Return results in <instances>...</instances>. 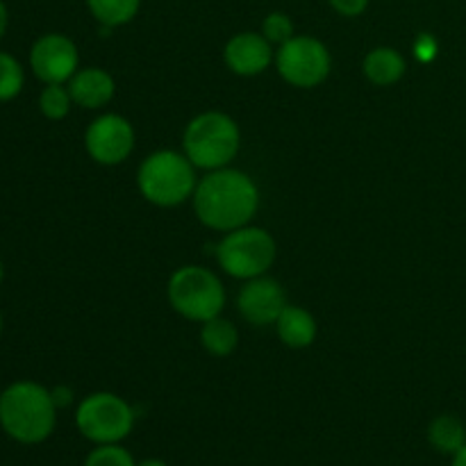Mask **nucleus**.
<instances>
[{
    "label": "nucleus",
    "mask_w": 466,
    "mask_h": 466,
    "mask_svg": "<svg viewBox=\"0 0 466 466\" xmlns=\"http://www.w3.org/2000/svg\"><path fill=\"white\" fill-rule=\"evenodd\" d=\"M82 466H137V462L121 444H100L86 455Z\"/></svg>",
    "instance_id": "412c9836"
},
{
    "label": "nucleus",
    "mask_w": 466,
    "mask_h": 466,
    "mask_svg": "<svg viewBox=\"0 0 466 466\" xmlns=\"http://www.w3.org/2000/svg\"><path fill=\"white\" fill-rule=\"evenodd\" d=\"M191 200L205 228L230 232L253 221L259 208V189L248 173L223 167L200 177Z\"/></svg>",
    "instance_id": "f257e3e1"
},
{
    "label": "nucleus",
    "mask_w": 466,
    "mask_h": 466,
    "mask_svg": "<svg viewBox=\"0 0 466 466\" xmlns=\"http://www.w3.org/2000/svg\"><path fill=\"white\" fill-rule=\"evenodd\" d=\"M451 466H466V446H462V449L453 455V462H451Z\"/></svg>",
    "instance_id": "bb28decb"
},
{
    "label": "nucleus",
    "mask_w": 466,
    "mask_h": 466,
    "mask_svg": "<svg viewBox=\"0 0 466 466\" xmlns=\"http://www.w3.org/2000/svg\"><path fill=\"white\" fill-rule=\"evenodd\" d=\"M278 255L271 232L258 226H244L223 235L217 246V262L228 276L237 280L267 276Z\"/></svg>",
    "instance_id": "423d86ee"
},
{
    "label": "nucleus",
    "mask_w": 466,
    "mask_h": 466,
    "mask_svg": "<svg viewBox=\"0 0 466 466\" xmlns=\"http://www.w3.org/2000/svg\"><path fill=\"white\" fill-rule=\"evenodd\" d=\"M66 86L71 91L73 103L85 109L105 107L114 98V91H116L114 77L100 66L77 68L76 76L66 82Z\"/></svg>",
    "instance_id": "ddd939ff"
},
{
    "label": "nucleus",
    "mask_w": 466,
    "mask_h": 466,
    "mask_svg": "<svg viewBox=\"0 0 466 466\" xmlns=\"http://www.w3.org/2000/svg\"><path fill=\"white\" fill-rule=\"evenodd\" d=\"M7 25H9V12H7V5L0 0V39L5 36V32H7Z\"/></svg>",
    "instance_id": "a878e982"
},
{
    "label": "nucleus",
    "mask_w": 466,
    "mask_h": 466,
    "mask_svg": "<svg viewBox=\"0 0 466 466\" xmlns=\"http://www.w3.org/2000/svg\"><path fill=\"white\" fill-rule=\"evenodd\" d=\"M287 294L276 278L259 276L244 282L237 296L239 314L253 326H276L278 317L287 308Z\"/></svg>",
    "instance_id": "9b49d317"
},
{
    "label": "nucleus",
    "mask_w": 466,
    "mask_h": 466,
    "mask_svg": "<svg viewBox=\"0 0 466 466\" xmlns=\"http://www.w3.org/2000/svg\"><path fill=\"white\" fill-rule=\"evenodd\" d=\"M0 335H3V314H0Z\"/></svg>",
    "instance_id": "c756f323"
},
{
    "label": "nucleus",
    "mask_w": 466,
    "mask_h": 466,
    "mask_svg": "<svg viewBox=\"0 0 466 466\" xmlns=\"http://www.w3.org/2000/svg\"><path fill=\"white\" fill-rule=\"evenodd\" d=\"M50 394H53V400H55V405H57V410L68 408V405L73 403L71 387H64V385L53 387V390H50Z\"/></svg>",
    "instance_id": "393cba45"
},
{
    "label": "nucleus",
    "mask_w": 466,
    "mask_h": 466,
    "mask_svg": "<svg viewBox=\"0 0 466 466\" xmlns=\"http://www.w3.org/2000/svg\"><path fill=\"white\" fill-rule=\"evenodd\" d=\"M276 59L273 44L262 32H239L228 39L223 48V62L235 76L253 77L262 76Z\"/></svg>",
    "instance_id": "f8f14e48"
},
{
    "label": "nucleus",
    "mask_w": 466,
    "mask_h": 466,
    "mask_svg": "<svg viewBox=\"0 0 466 466\" xmlns=\"http://www.w3.org/2000/svg\"><path fill=\"white\" fill-rule=\"evenodd\" d=\"M414 55L419 62L428 64L437 57V39L432 35H421L414 41Z\"/></svg>",
    "instance_id": "b1692460"
},
{
    "label": "nucleus",
    "mask_w": 466,
    "mask_h": 466,
    "mask_svg": "<svg viewBox=\"0 0 466 466\" xmlns=\"http://www.w3.org/2000/svg\"><path fill=\"white\" fill-rule=\"evenodd\" d=\"M262 35L273 46H282L294 36V21L285 12H271L262 21Z\"/></svg>",
    "instance_id": "4be33fe9"
},
{
    "label": "nucleus",
    "mask_w": 466,
    "mask_h": 466,
    "mask_svg": "<svg viewBox=\"0 0 466 466\" xmlns=\"http://www.w3.org/2000/svg\"><path fill=\"white\" fill-rule=\"evenodd\" d=\"M196 185V167L180 150H155L137 171L141 196L157 208H177L194 198Z\"/></svg>",
    "instance_id": "7ed1b4c3"
},
{
    "label": "nucleus",
    "mask_w": 466,
    "mask_h": 466,
    "mask_svg": "<svg viewBox=\"0 0 466 466\" xmlns=\"http://www.w3.org/2000/svg\"><path fill=\"white\" fill-rule=\"evenodd\" d=\"M25 85V71L14 55L0 50V103L16 98Z\"/></svg>",
    "instance_id": "6ab92c4d"
},
{
    "label": "nucleus",
    "mask_w": 466,
    "mask_h": 466,
    "mask_svg": "<svg viewBox=\"0 0 466 466\" xmlns=\"http://www.w3.org/2000/svg\"><path fill=\"white\" fill-rule=\"evenodd\" d=\"M168 303L187 321L205 323L226 308V287L218 276L198 264H187L168 278Z\"/></svg>",
    "instance_id": "39448f33"
},
{
    "label": "nucleus",
    "mask_w": 466,
    "mask_h": 466,
    "mask_svg": "<svg viewBox=\"0 0 466 466\" xmlns=\"http://www.w3.org/2000/svg\"><path fill=\"white\" fill-rule=\"evenodd\" d=\"M3 280H5V264L3 259H0V285H3Z\"/></svg>",
    "instance_id": "c85d7f7f"
},
{
    "label": "nucleus",
    "mask_w": 466,
    "mask_h": 466,
    "mask_svg": "<svg viewBox=\"0 0 466 466\" xmlns=\"http://www.w3.org/2000/svg\"><path fill=\"white\" fill-rule=\"evenodd\" d=\"M276 68L287 85L296 89H314L330 76L332 57L321 39L309 35H294L278 46Z\"/></svg>",
    "instance_id": "6e6552de"
},
{
    "label": "nucleus",
    "mask_w": 466,
    "mask_h": 466,
    "mask_svg": "<svg viewBox=\"0 0 466 466\" xmlns=\"http://www.w3.org/2000/svg\"><path fill=\"white\" fill-rule=\"evenodd\" d=\"M57 426L53 394L35 380H16L0 391V428L23 446L44 444Z\"/></svg>",
    "instance_id": "f03ea898"
},
{
    "label": "nucleus",
    "mask_w": 466,
    "mask_h": 466,
    "mask_svg": "<svg viewBox=\"0 0 466 466\" xmlns=\"http://www.w3.org/2000/svg\"><path fill=\"white\" fill-rule=\"evenodd\" d=\"M137 412L126 399L112 391H96L80 400L76 410V426L91 444H121L132 432Z\"/></svg>",
    "instance_id": "0eeeda50"
},
{
    "label": "nucleus",
    "mask_w": 466,
    "mask_h": 466,
    "mask_svg": "<svg viewBox=\"0 0 466 466\" xmlns=\"http://www.w3.org/2000/svg\"><path fill=\"white\" fill-rule=\"evenodd\" d=\"M428 444L441 455L453 458L462 446H466V426L455 414H440L428 423Z\"/></svg>",
    "instance_id": "dca6fc26"
},
{
    "label": "nucleus",
    "mask_w": 466,
    "mask_h": 466,
    "mask_svg": "<svg viewBox=\"0 0 466 466\" xmlns=\"http://www.w3.org/2000/svg\"><path fill=\"white\" fill-rule=\"evenodd\" d=\"M137 135L132 123L121 114H100L85 132V148L100 167H118L132 155Z\"/></svg>",
    "instance_id": "1a4fd4ad"
},
{
    "label": "nucleus",
    "mask_w": 466,
    "mask_h": 466,
    "mask_svg": "<svg viewBox=\"0 0 466 466\" xmlns=\"http://www.w3.org/2000/svg\"><path fill=\"white\" fill-rule=\"evenodd\" d=\"M241 146V132L226 112H203L191 118L182 135V153L196 168L217 171L230 167Z\"/></svg>",
    "instance_id": "20e7f679"
},
{
    "label": "nucleus",
    "mask_w": 466,
    "mask_h": 466,
    "mask_svg": "<svg viewBox=\"0 0 466 466\" xmlns=\"http://www.w3.org/2000/svg\"><path fill=\"white\" fill-rule=\"evenodd\" d=\"M71 91L66 85H46L39 94V109L48 121H62L71 112Z\"/></svg>",
    "instance_id": "aec40b11"
},
{
    "label": "nucleus",
    "mask_w": 466,
    "mask_h": 466,
    "mask_svg": "<svg viewBox=\"0 0 466 466\" xmlns=\"http://www.w3.org/2000/svg\"><path fill=\"white\" fill-rule=\"evenodd\" d=\"M276 332L282 344L300 350L308 349V346H312L317 341L319 326L312 312H308L305 308H299V305H287L280 317H278Z\"/></svg>",
    "instance_id": "4468645a"
},
{
    "label": "nucleus",
    "mask_w": 466,
    "mask_h": 466,
    "mask_svg": "<svg viewBox=\"0 0 466 466\" xmlns=\"http://www.w3.org/2000/svg\"><path fill=\"white\" fill-rule=\"evenodd\" d=\"M200 344H203V349L212 358H228V355L235 353L237 344H239V332H237L235 323L218 314V317L203 323V328H200Z\"/></svg>",
    "instance_id": "f3484780"
},
{
    "label": "nucleus",
    "mask_w": 466,
    "mask_h": 466,
    "mask_svg": "<svg viewBox=\"0 0 466 466\" xmlns=\"http://www.w3.org/2000/svg\"><path fill=\"white\" fill-rule=\"evenodd\" d=\"M91 16L103 27H118L139 14L141 0H86Z\"/></svg>",
    "instance_id": "a211bd4d"
},
{
    "label": "nucleus",
    "mask_w": 466,
    "mask_h": 466,
    "mask_svg": "<svg viewBox=\"0 0 466 466\" xmlns=\"http://www.w3.org/2000/svg\"><path fill=\"white\" fill-rule=\"evenodd\" d=\"M30 68L44 85H66L80 68V53L71 36L48 32L30 48Z\"/></svg>",
    "instance_id": "9d476101"
},
{
    "label": "nucleus",
    "mask_w": 466,
    "mask_h": 466,
    "mask_svg": "<svg viewBox=\"0 0 466 466\" xmlns=\"http://www.w3.org/2000/svg\"><path fill=\"white\" fill-rule=\"evenodd\" d=\"M137 466H168V464L159 458H148L144 460V462H137Z\"/></svg>",
    "instance_id": "cd10ccee"
},
{
    "label": "nucleus",
    "mask_w": 466,
    "mask_h": 466,
    "mask_svg": "<svg viewBox=\"0 0 466 466\" xmlns=\"http://www.w3.org/2000/svg\"><path fill=\"white\" fill-rule=\"evenodd\" d=\"M362 71L371 85L391 86L403 80L405 71H408V62L391 46H378V48L369 50V55L364 57Z\"/></svg>",
    "instance_id": "2eb2a0df"
},
{
    "label": "nucleus",
    "mask_w": 466,
    "mask_h": 466,
    "mask_svg": "<svg viewBox=\"0 0 466 466\" xmlns=\"http://www.w3.org/2000/svg\"><path fill=\"white\" fill-rule=\"evenodd\" d=\"M328 3H330V7L335 9L337 14H341V16L355 18L360 16V14L367 12L371 0H328Z\"/></svg>",
    "instance_id": "5701e85b"
}]
</instances>
